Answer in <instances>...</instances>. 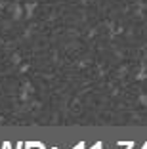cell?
<instances>
[{"mask_svg":"<svg viewBox=\"0 0 147 149\" xmlns=\"http://www.w3.org/2000/svg\"><path fill=\"white\" fill-rule=\"evenodd\" d=\"M134 147V143H132V141H128V145H126V149H132Z\"/></svg>","mask_w":147,"mask_h":149,"instance_id":"obj_1","label":"cell"},{"mask_svg":"<svg viewBox=\"0 0 147 149\" xmlns=\"http://www.w3.org/2000/svg\"><path fill=\"white\" fill-rule=\"evenodd\" d=\"M77 147H78V149H84V143H80V145H77Z\"/></svg>","mask_w":147,"mask_h":149,"instance_id":"obj_2","label":"cell"}]
</instances>
